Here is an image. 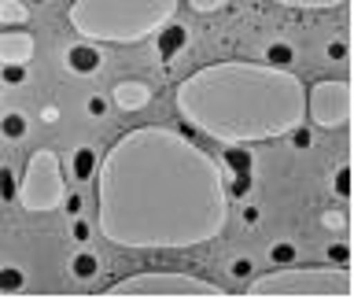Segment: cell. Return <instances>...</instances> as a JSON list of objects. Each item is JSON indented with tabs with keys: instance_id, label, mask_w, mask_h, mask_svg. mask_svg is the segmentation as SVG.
Segmentation results:
<instances>
[{
	"instance_id": "obj_1",
	"label": "cell",
	"mask_w": 354,
	"mask_h": 299,
	"mask_svg": "<svg viewBox=\"0 0 354 299\" xmlns=\"http://www.w3.org/2000/svg\"><path fill=\"white\" fill-rule=\"evenodd\" d=\"M96 226L118 248H196L225 233V174L166 126H140L111 144L96 170Z\"/></svg>"
},
{
	"instance_id": "obj_2",
	"label": "cell",
	"mask_w": 354,
	"mask_h": 299,
	"mask_svg": "<svg viewBox=\"0 0 354 299\" xmlns=\"http://www.w3.org/2000/svg\"><path fill=\"white\" fill-rule=\"evenodd\" d=\"M174 111L218 144L292 137L306 122V85L295 71L270 63H210L177 82Z\"/></svg>"
},
{
	"instance_id": "obj_3",
	"label": "cell",
	"mask_w": 354,
	"mask_h": 299,
	"mask_svg": "<svg viewBox=\"0 0 354 299\" xmlns=\"http://www.w3.org/2000/svg\"><path fill=\"white\" fill-rule=\"evenodd\" d=\"M181 0H74L66 19L82 41L137 44L166 30Z\"/></svg>"
},
{
	"instance_id": "obj_4",
	"label": "cell",
	"mask_w": 354,
	"mask_h": 299,
	"mask_svg": "<svg viewBox=\"0 0 354 299\" xmlns=\"http://www.w3.org/2000/svg\"><path fill=\"white\" fill-rule=\"evenodd\" d=\"M354 292L351 262H332V266H277V270L248 281V296H325V299H347Z\"/></svg>"
},
{
	"instance_id": "obj_5",
	"label": "cell",
	"mask_w": 354,
	"mask_h": 299,
	"mask_svg": "<svg viewBox=\"0 0 354 299\" xmlns=\"http://www.w3.org/2000/svg\"><path fill=\"white\" fill-rule=\"evenodd\" d=\"M66 170L59 163V155L52 148H37L30 152L26 170L19 177V192L15 203L26 210V215H48V210H59L66 199Z\"/></svg>"
},
{
	"instance_id": "obj_6",
	"label": "cell",
	"mask_w": 354,
	"mask_h": 299,
	"mask_svg": "<svg viewBox=\"0 0 354 299\" xmlns=\"http://www.w3.org/2000/svg\"><path fill=\"white\" fill-rule=\"evenodd\" d=\"M104 296H177V299H199V296H214L225 299L229 292L218 281H207V277H192V273H177V270H144L133 277H122V281L107 284Z\"/></svg>"
},
{
	"instance_id": "obj_7",
	"label": "cell",
	"mask_w": 354,
	"mask_h": 299,
	"mask_svg": "<svg viewBox=\"0 0 354 299\" xmlns=\"http://www.w3.org/2000/svg\"><path fill=\"white\" fill-rule=\"evenodd\" d=\"M306 118L317 129H347L354 118V85L347 78H321L306 89Z\"/></svg>"
},
{
	"instance_id": "obj_8",
	"label": "cell",
	"mask_w": 354,
	"mask_h": 299,
	"mask_svg": "<svg viewBox=\"0 0 354 299\" xmlns=\"http://www.w3.org/2000/svg\"><path fill=\"white\" fill-rule=\"evenodd\" d=\"M33 52H37V41H33L30 30H0V63H26L33 60Z\"/></svg>"
},
{
	"instance_id": "obj_9",
	"label": "cell",
	"mask_w": 354,
	"mask_h": 299,
	"mask_svg": "<svg viewBox=\"0 0 354 299\" xmlns=\"http://www.w3.org/2000/svg\"><path fill=\"white\" fill-rule=\"evenodd\" d=\"M63 66L77 78H88V74H100V66H104V55L93 41H74L71 48L63 52Z\"/></svg>"
},
{
	"instance_id": "obj_10",
	"label": "cell",
	"mask_w": 354,
	"mask_h": 299,
	"mask_svg": "<svg viewBox=\"0 0 354 299\" xmlns=\"http://www.w3.org/2000/svg\"><path fill=\"white\" fill-rule=\"evenodd\" d=\"M151 85L148 82H118L115 89H111V104H115L118 111H144L151 104Z\"/></svg>"
},
{
	"instance_id": "obj_11",
	"label": "cell",
	"mask_w": 354,
	"mask_h": 299,
	"mask_svg": "<svg viewBox=\"0 0 354 299\" xmlns=\"http://www.w3.org/2000/svg\"><path fill=\"white\" fill-rule=\"evenodd\" d=\"M71 174L77 177V181H93V174H96V148L77 144L74 155H71Z\"/></svg>"
},
{
	"instance_id": "obj_12",
	"label": "cell",
	"mask_w": 354,
	"mask_h": 299,
	"mask_svg": "<svg viewBox=\"0 0 354 299\" xmlns=\"http://www.w3.org/2000/svg\"><path fill=\"white\" fill-rule=\"evenodd\" d=\"M26 19H30V4H26V0H0V30L26 26Z\"/></svg>"
},
{
	"instance_id": "obj_13",
	"label": "cell",
	"mask_w": 354,
	"mask_h": 299,
	"mask_svg": "<svg viewBox=\"0 0 354 299\" xmlns=\"http://www.w3.org/2000/svg\"><path fill=\"white\" fill-rule=\"evenodd\" d=\"M262 60L270 63V66H284V71H292V63H295V44H288V41H270L262 48Z\"/></svg>"
},
{
	"instance_id": "obj_14",
	"label": "cell",
	"mask_w": 354,
	"mask_h": 299,
	"mask_svg": "<svg viewBox=\"0 0 354 299\" xmlns=\"http://www.w3.org/2000/svg\"><path fill=\"white\" fill-rule=\"evenodd\" d=\"M71 273L77 277V281H93V277L100 273V259L88 248H77L74 259H71Z\"/></svg>"
},
{
	"instance_id": "obj_15",
	"label": "cell",
	"mask_w": 354,
	"mask_h": 299,
	"mask_svg": "<svg viewBox=\"0 0 354 299\" xmlns=\"http://www.w3.org/2000/svg\"><path fill=\"white\" fill-rule=\"evenodd\" d=\"M26 288V270L15 262H8V266H0V296H15Z\"/></svg>"
},
{
	"instance_id": "obj_16",
	"label": "cell",
	"mask_w": 354,
	"mask_h": 299,
	"mask_svg": "<svg viewBox=\"0 0 354 299\" xmlns=\"http://www.w3.org/2000/svg\"><path fill=\"white\" fill-rule=\"evenodd\" d=\"M30 129V118L22 115V111H8L4 118H0V137L4 141H22Z\"/></svg>"
},
{
	"instance_id": "obj_17",
	"label": "cell",
	"mask_w": 354,
	"mask_h": 299,
	"mask_svg": "<svg viewBox=\"0 0 354 299\" xmlns=\"http://www.w3.org/2000/svg\"><path fill=\"white\" fill-rule=\"evenodd\" d=\"M15 192H19V174L8 163H0V203H11Z\"/></svg>"
},
{
	"instance_id": "obj_18",
	"label": "cell",
	"mask_w": 354,
	"mask_h": 299,
	"mask_svg": "<svg viewBox=\"0 0 354 299\" xmlns=\"http://www.w3.org/2000/svg\"><path fill=\"white\" fill-rule=\"evenodd\" d=\"M281 8H303V11H332V8H343L347 0H273Z\"/></svg>"
},
{
	"instance_id": "obj_19",
	"label": "cell",
	"mask_w": 354,
	"mask_h": 299,
	"mask_svg": "<svg viewBox=\"0 0 354 299\" xmlns=\"http://www.w3.org/2000/svg\"><path fill=\"white\" fill-rule=\"evenodd\" d=\"M30 66L26 63H0V85H26Z\"/></svg>"
},
{
	"instance_id": "obj_20",
	"label": "cell",
	"mask_w": 354,
	"mask_h": 299,
	"mask_svg": "<svg viewBox=\"0 0 354 299\" xmlns=\"http://www.w3.org/2000/svg\"><path fill=\"white\" fill-rule=\"evenodd\" d=\"M270 262H273V266L295 262V240H277L273 248H270Z\"/></svg>"
},
{
	"instance_id": "obj_21",
	"label": "cell",
	"mask_w": 354,
	"mask_h": 299,
	"mask_svg": "<svg viewBox=\"0 0 354 299\" xmlns=\"http://www.w3.org/2000/svg\"><path fill=\"white\" fill-rule=\"evenodd\" d=\"M325 60H332V63H347V60H351V41H347V37L328 41V44H325Z\"/></svg>"
},
{
	"instance_id": "obj_22",
	"label": "cell",
	"mask_w": 354,
	"mask_h": 299,
	"mask_svg": "<svg viewBox=\"0 0 354 299\" xmlns=\"http://www.w3.org/2000/svg\"><path fill=\"white\" fill-rule=\"evenodd\" d=\"M332 192H336L339 199H351V166L347 163L336 170V177H332Z\"/></svg>"
},
{
	"instance_id": "obj_23",
	"label": "cell",
	"mask_w": 354,
	"mask_h": 299,
	"mask_svg": "<svg viewBox=\"0 0 354 299\" xmlns=\"http://www.w3.org/2000/svg\"><path fill=\"white\" fill-rule=\"evenodd\" d=\"M229 273L236 277V281H251V273H254V262L248 259V255H240V259H232V262H229Z\"/></svg>"
},
{
	"instance_id": "obj_24",
	"label": "cell",
	"mask_w": 354,
	"mask_h": 299,
	"mask_svg": "<svg viewBox=\"0 0 354 299\" xmlns=\"http://www.w3.org/2000/svg\"><path fill=\"white\" fill-rule=\"evenodd\" d=\"M325 259H328V262H351V244H347V240L328 244V248H325Z\"/></svg>"
},
{
	"instance_id": "obj_25",
	"label": "cell",
	"mask_w": 354,
	"mask_h": 299,
	"mask_svg": "<svg viewBox=\"0 0 354 299\" xmlns=\"http://www.w3.org/2000/svg\"><path fill=\"white\" fill-rule=\"evenodd\" d=\"M229 0H188V8L196 11V15H214V11H221Z\"/></svg>"
},
{
	"instance_id": "obj_26",
	"label": "cell",
	"mask_w": 354,
	"mask_h": 299,
	"mask_svg": "<svg viewBox=\"0 0 354 299\" xmlns=\"http://www.w3.org/2000/svg\"><path fill=\"white\" fill-rule=\"evenodd\" d=\"M107 111H111V100L107 96H88V115H93V118H104L107 115Z\"/></svg>"
},
{
	"instance_id": "obj_27",
	"label": "cell",
	"mask_w": 354,
	"mask_h": 299,
	"mask_svg": "<svg viewBox=\"0 0 354 299\" xmlns=\"http://www.w3.org/2000/svg\"><path fill=\"white\" fill-rule=\"evenodd\" d=\"M71 237H74L77 244H85V240H88V221H85L82 215L74 218V226H71Z\"/></svg>"
},
{
	"instance_id": "obj_28",
	"label": "cell",
	"mask_w": 354,
	"mask_h": 299,
	"mask_svg": "<svg viewBox=\"0 0 354 299\" xmlns=\"http://www.w3.org/2000/svg\"><path fill=\"white\" fill-rule=\"evenodd\" d=\"M63 207H66V210H71V215L77 218V215H82V196H77V192H66V199H63Z\"/></svg>"
},
{
	"instance_id": "obj_29",
	"label": "cell",
	"mask_w": 354,
	"mask_h": 299,
	"mask_svg": "<svg viewBox=\"0 0 354 299\" xmlns=\"http://www.w3.org/2000/svg\"><path fill=\"white\" fill-rule=\"evenodd\" d=\"M243 226H259V207H243Z\"/></svg>"
},
{
	"instance_id": "obj_30",
	"label": "cell",
	"mask_w": 354,
	"mask_h": 299,
	"mask_svg": "<svg viewBox=\"0 0 354 299\" xmlns=\"http://www.w3.org/2000/svg\"><path fill=\"white\" fill-rule=\"evenodd\" d=\"M321 221H325L328 229H339L343 226V215H321Z\"/></svg>"
},
{
	"instance_id": "obj_31",
	"label": "cell",
	"mask_w": 354,
	"mask_h": 299,
	"mask_svg": "<svg viewBox=\"0 0 354 299\" xmlns=\"http://www.w3.org/2000/svg\"><path fill=\"white\" fill-rule=\"evenodd\" d=\"M26 4H30V8H33V4H44V0H26Z\"/></svg>"
}]
</instances>
